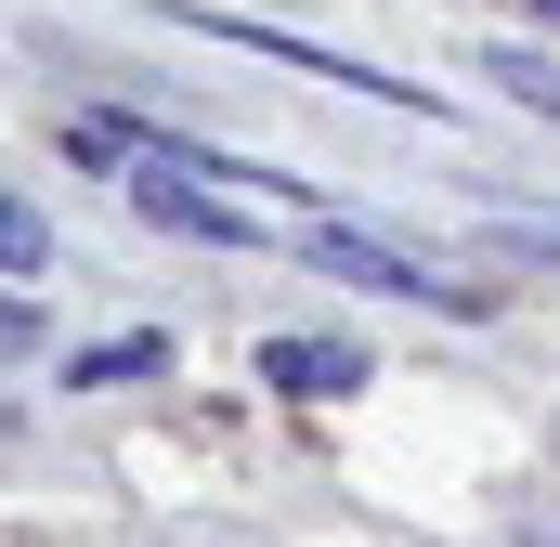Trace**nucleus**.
<instances>
[{
	"label": "nucleus",
	"mask_w": 560,
	"mask_h": 547,
	"mask_svg": "<svg viewBox=\"0 0 560 547\" xmlns=\"http://www.w3.org/2000/svg\"><path fill=\"white\" fill-rule=\"evenodd\" d=\"M535 13H560V0H535Z\"/></svg>",
	"instance_id": "nucleus-7"
},
{
	"label": "nucleus",
	"mask_w": 560,
	"mask_h": 547,
	"mask_svg": "<svg viewBox=\"0 0 560 547\" xmlns=\"http://www.w3.org/2000/svg\"><path fill=\"white\" fill-rule=\"evenodd\" d=\"M469 66H482V79H495L509 105H535V118H560V66H548V53H522V39H495V53H469Z\"/></svg>",
	"instance_id": "nucleus-3"
},
{
	"label": "nucleus",
	"mask_w": 560,
	"mask_h": 547,
	"mask_svg": "<svg viewBox=\"0 0 560 547\" xmlns=\"http://www.w3.org/2000/svg\"><path fill=\"white\" fill-rule=\"evenodd\" d=\"M13 352H39V300H26V287H0V365H13Z\"/></svg>",
	"instance_id": "nucleus-6"
},
{
	"label": "nucleus",
	"mask_w": 560,
	"mask_h": 547,
	"mask_svg": "<svg viewBox=\"0 0 560 547\" xmlns=\"http://www.w3.org/2000/svg\"><path fill=\"white\" fill-rule=\"evenodd\" d=\"M156 365H170L156 326H143V339H92V352H79V392H118V379H156Z\"/></svg>",
	"instance_id": "nucleus-4"
},
{
	"label": "nucleus",
	"mask_w": 560,
	"mask_h": 547,
	"mask_svg": "<svg viewBox=\"0 0 560 547\" xmlns=\"http://www.w3.org/2000/svg\"><path fill=\"white\" fill-rule=\"evenodd\" d=\"M261 379L287 405H339V392H365V352L352 339H261Z\"/></svg>",
	"instance_id": "nucleus-2"
},
{
	"label": "nucleus",
	"mask_w": 560,
	"mask_h": 547,
	"mask_svg": "<svg viewBox=\"0 0 560 547\" xmlns=\"http://www.w3.org/2000/svg\"><path fill=\"white\" fill-rule=\"evenodd\" d=\"M300 261H326V274H352V287H378V300H430V313H482V287L469 274H443L418 261V248H392V235H352V222H300Z\"/></svg>",
	"instance_id": "nucleus-1"
},
{
	"label": "nucleus",
	"mask_w": 560,
	"mask_h": 547,
	"mask_svg": "<svg viewBox=\"0 0 560 547\" xmlns=\"http://www.w3.org/2000/svg\"><path fill=\"white\" fill-rule=\"evenodd\" d=\"M0 274H52V222L26 196H0Z\"/></svg>",
	"instance_id": "nucleus-5"
}]
</instances>
